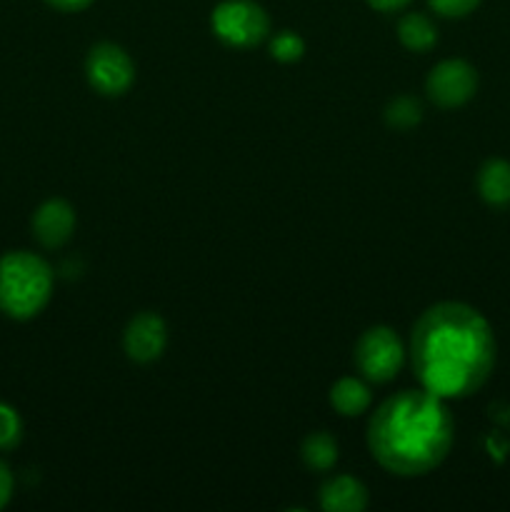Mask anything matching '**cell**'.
<instances>
[{
	"label": "cell",
	"instance_id": "cell-10",
	"mask_svg": "<svg viewBox=\"0 0 510 512\" xmlns=\"http://www.w3.org/2000/svg\"><path fill=\"white\" fill-rule=\"evenodd\" d=\"M320 508L325 512H363L368 508V488L353 475H335L320 485Z\"/></svg>",
	"mask_w": 510,
	"mask_h": 512
},
{
	"label": "cell",
	"instance_id": "cell-5",
	"mask_svg": "<svg viewBox=\"0 0 510 512\" xmlns=\"http://www.w3.org/2000/svg\"><path fill=\"white\" fill-rule=\"evenodd\" d=\"M353 360L365 380L390 383L405 363L403 340L388 325H373L355 343Z\"/></svg>",
	"mask_w": 510,
	"mask_h": 512
},
{
	"label": "cell",
	"instance_id": "cell-2",
	"mask_svg": "<svg viewBox=\"0 0 510 512\" xmlns=\"http://www.w3.org/2000/svg\"><path fill=\"white\" fill-rule=\"evenodd\" d=\"M453 415L428 390H400L378 405L368 423V448L380 468L400 478L430 473L448 458Z\"/></svg>",
	"mask_w": 510,
	"mask_h": 512
},
{
	"label": "cell",
	"instance_id": "cell-18",
	"mask_svg": "<svg viewBox=\"0 0 510 512\" xmlns=\"http://www.w3.org/2000/svg\"><path fill=\"white\" fill-rule=\"evenodd\" d=\"M430 8L443 18H465L480 5V0H428Z\"/></svg>",
	"mask_w": 510,
	"mask_h": 512
},
{
	"label": "cell",
	"instance_id": "cell-16",
	"mask_svg": "<svg viewBox=\"0 0 510 512\" xmlns=\"http://www.w3.org/2000/svg\"><path fill=\"white\" fill-rule=\"evenodd\" d=\"M270 55L278 63H298L305 55V40L293 30H283L270 40Z\"/></svg>",
	"mask_w": 510,
	"mask_h": 512
},
{
	"label": "cell",
	"instance_id": "cell-19",
	"mask_svg": "<svg viewBox=\"0 0 510 512\" xmlns=\"http://www.w3.org/2000/svg\"><path fill=\"white\" fill-rule=\"evenodd\" d=\"M13 488H15L13 473H10L8 465L0 460V510H3L5 505L10 503V498H13Z\"/></svg>",
	"mask_w": 510,
	"mask_h": 512
},
{
	"label": "cell",
	"instance_id": "cell-4",
	"mask_svg": "<svg viewBox=\"0 0 510 512\" xmlns=\"http://www.w3.org/2000/svg\"><path fill=\"white\" fill-rule=\"evenodd\" d=\"M210 30L228 48H255L270 33V18L255 0H223L210 13Z\"/></svg>",
	"mask_w": 510,
	"mask_h": 512
},
{
	"label": "cell",
	"instance_id": "cell-12",
	"mask_svg": "<svg viewBox=\"0 0 510 512\" xmlns=\"http://www.w3.org/2000/svg\"><path fill=\"white\" fill-rule=\"evenodd\" d=\"M330 405H333L335 413H340L343 418H355V415H363L370 408V388L358 378H340L338 383L330 388Z\"/></svg>",
	"mask_w": 510,
	"mask_h": 512
},
{
	"label": "cell",
	"instance_id": "cell-1",
	"mask_svg": "<svg viewBox=\"0 0 510 512\" xmlns=\"http://www.w3.org/2000/svg\"><path fill=\"white\" fill-rule=\"evenodd\" d=\"M498 358L493 328L465 303L425 310L410 333V368L420 388L443 400L468 398L488 383Z\"/></svg>",
	"mask_w": 510,
	"mask_h": 512
},
{
	"label": "cell",
	"instance_id": "cell-15",
	"mask_svg": "<svg viewBox=\"0 0 510 512\" xmlns=\"http://www.w3.org/2000/svg\"><path fill=\"white\" fill-rule=\"evenodd\" d=\"M423 120V108L415 98L410 95H400V98L390 100V105L385 108V123L390 128H398V130H408L413 125H418Z\"/></svg>",
	"mask_w": 510,
	"mask_h": 512
},
{
	"label": "cell",
	"instance_id": "cell-7",
	"mask_svg": "<svg viewBox=\"0 0 510 512\" xmlns=\"http://www.w3.org/2000/svg\"><path fill=\"white\" fill-rule=\"evenodd\" d=\"M478 90V73L468 60H440L425 80V93L438 108H460Z\"/></svg>",
	"mask_w": 510,
	"mask_h": 512
},
{
	"label": "cell",
	"instance_id": "cell-11",
	"mask_svg": "<svg viewBox=\"0 0 510 512\" xmlns=\"http://www.w3.org/2000/svg\"><path fill=\"white\" fill-rule=\"evenodd\" d=\"M478 193L493 208L510 205V163L500 158L485 160L478 170Z\"/></svg>",
	"mask_w": 510,
	"mask_h": 512
},
{
	"label": "cell",
	"instance_id": "cell-17",
	"mask_svg": "<svg viewBox=\"0 0 510 512\" xmlns=\"http://www.w3.org/2000/svg\"><path fill=\"white\" fill-rule=\"evenodd\" d=\"M23 440V420L18 410L8 403H0V450H13Z\"/></svg>",
	"mask_w": 510,
	"mask_h": 512
},
{
	"label": "cell",
	"instance_id": "cell-3",
	"mask_svg": "<svg viewBox=\"0 0 510 512\" xmlns=\"http://www.w3.org/2000/svg\"><path fill=\"white\" fill-rule=\"evenodd\" d=\"M53 295V268L30 250H10L0 258V313L33 320Z\"/></svg>",
	"mask_w": 510,
	"mask_h": 512
},
{
	"label": "cell",
	"instance_id": "cell-8",
	"mask_svg": "<svg viewBox=\"0 0 510 512\" xmlns=\"http://www.w3.org/2000/svg\"><path fill=\"white\" fill-rule=\"evenodd\" d=\"M168 345V325L158 313H138L123 330V350L128 360L140 365L155 363Z\"/></svg>",
	"mask_w": 510,
	"mask_h": 512
},
{
	"label": "cell",
	"instance_id": "cell-6",
	"mask_svg": "<svg viewBox=\"0 0 510 512\" xmlns=\"http://www.w3.org/2000/svg\"><path fill=\"white\" fill-rule=\"evenodd\" d=\"M85 78H88L90 88L95 93L105 95V98H118L125 95L135 83V63L125 48L108 43H95L88 50L85 58Z\"/></svg>",
	"mask_w": 510,
	"mask_h": 512
},
{
	"label": "cell",
	"instance_id": "cell-14",
	"mask_svg": "<svg viewBox=\"0 0 510 512\" xmlns=\"http://www.w3.org/2000/svg\"><path fill=\"white\" fill-rule=\"evenodd\" d=\"M300 458L315 473H328L335 463H338V443L330 433L320 430V433H310L303 440L300 448Z\"/></svg>",
	"mask_w": 510,
	"mask_h": 512
},
{
	"label": "cell",
	"instance_id": "cell-21",
	"mask_svg": "<svg viewBox=\"0 0 510 512\" xmlns=\"http://www.w3.org/2000/svg\"><path fill=\"white\" fill-rule=\"evenodd\" d=\"M365 3L373 10H380V13H395V10H403L413 0H365Z\"/></svg>",
	"mask_w": 510,
	"mask_h": 512
},
{
	"label": "cell",
	"instance_id": "cell-13",
	"mask_svg": "<svg viewBox=\"0 0 510 512\" xmlns=\"http://www.w3.org/2000/svg\"><path fill=\"white\" fill-rule=\"evenodd\" d=\"M398 40L413 53H425L438 43V28L423 13H408L398 20Z\"/></svg>",
	"mask_w": 510,
	"mask_h": 512
},
{
	"label": "cell",
	"instance_id": "cell-9",
	"mask_svg": "<svg viewBox=\"0 0 510 512\" xmlns=\"http://www.w3.org/2000/svg\"><path fill=\"white\" fill-rule=\"evenodd\" d=\"M75 230V210L68 200L50 198L33 213V235L43 248L55 250L70 240Z\"/></svg>",
	"mask_w": 510,
	"mask_h": 512
},
{
	"label": "cell",
	"instance_id": "cell-20",
	"mask_svg": "<svg viewBox=\"0 0 510 512\" xmlns=\"http://www.w3.org/2000/svg\"><path fill=\"white\" fill-rule=\"evenodd\" d=\"M45 3L55 10H63V13H78V10L88 8L93 0H45Z\"/></svg>",
	"mask_w": 510,
	"mask_h": 512
}]
</instances>
